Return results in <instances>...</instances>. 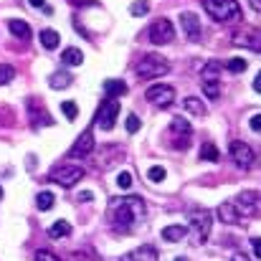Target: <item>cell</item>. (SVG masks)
I'll list each match as a JSON object with an SVG mask.
<instances>
[{"label": "cell", "mask_w": 261, "mask_h": 261, "mask_svg": "<svg viewBox=\"0 0 261 261\" xmlns=\"http://www.w3.org/2000/svg\"><path fill=\"white\" fill-rule=\"evenodd\" d=\"M172 38H175V28H172V23L167 18H160V21H155L150 25V41L155 43V46H165V43H170Z\"/></svg>", "instance_id": "cell-9"}, {"label": "cell", "mask_w": 261, "mask_h": 261, "mask_svg": "<svg viewBox=\"0 0 261 261\" xmlns=\"http://www.w3.org/2000/svg\"><path fill=\"white\" fill-rule=\"evenodd\" d=\"M0 200H3V188H0Z\"/></svg>", "instance_id": "cell-47"}, {"label": "cell", "mask_w": 261, "mask_h": 261, "mask_svg": "<svg viewBox=\"0 0 261 261\" xmlns=\"http://www.w3.org/2000/svg\"><path fill=\"white\" fill-rule=\"evenodd\" d=\"M183 107H185V112L195 114V117H206V114H208V107L203 104V99H198V96H185Z\"/></svg>", "instance_id": "cell-20"}, {"label": "cell", "mask_w": 261, "mask_h": 261, "mask_svg": "<svg viewBox=\"0 0 261 261\" xmlns=\"http://www.w3.org/2000/svg\"><path fill=\"white\" fill-rule=\"evenodd\" d=\"M200 160H208V163H218L221 160V152H218V147H215L213 142H206L200 147Z\"/></svg>", "instance_id": "cell-26"}, {"label": "cell", "mask_w": 261, "mask_h": 261, "mask_svg": "<svg viewBox=\"0 0 261 261\" xmlns=\"http://www.w3.org/2000/svg\"><path fill=\"white\" fill-rule=\"evenodd\" d=\"M188 221H190V226L195 231V243H206V238L211 236V226H213L211 211H206V208H190Z\"/></svg>", "instance_id": "cell-6"}, {"label": "cell", "mask_w": 261, "mask_h": 261, "mask_svg": "<svg viewBox=\"0 0 261 261\" xmlns=\"http://www.w3.org/2000/svg\"><path fill=\"white\" fill-rule=\"evenodd\" d=\"M8 28H10V33L16 36V38H21V41H28V38H31V25H28L25 21L13 18V21H8Z\"/></svg>", "instance_id": "cell-22"}, {"label": "cell", "mask_w": 261, "mask_h": 261, "mask_svg": "<svg viewBox=\"0 0 261 261\" xmlns=\"http://www.w3.org/2000/svg\"><path fill=\"white\" fill-rule=\"evenodd\" d=\"M190 137H193V127H190V122L188 119H183V117H175L170 122V144L175 150H188L190 147Z\"/></svg>", "instance_id": "cell-7"}, {"label": "cell", "mask_w": 261, "mask_h": 261, "mask_svg": "<svg viewBox=\"0 0 261 261\" xmlns=\"http://www.w3.org/2000/svg\"><path fill=\"white\" fill-rule=\"evenodd\" d=\"M249 3H251L254 8H261V0H249Z\"/></svg>", "instance_id": "cell-45"}, {"label": "cell", "mask_w": 261, "mask_h": 261, "mask_svg": "<svg viewBox=\"0 0 261 261\" xmlns=\"http://www.w3.org/2000/svg\"><path fill=\"white\" fill-rule=\"evenodd\" d=\"M215 213H218V218H221L226 226H236V223H241V213H238V208L234 206V203H221Z\"/></svg>", "instance_id": "cell-18"}, {"label": "cell", "mask_w": 261, "mask_h": 261, "mask_svg": "<svg viewBox=\"0 0 261 261\" xmlns=\"http://www.w3.org/2000/svg\"><path fill=\"white\" fill-rule=\"evenodd\" d=\"M122 94H127V84L122 79H107L104 81V96L107 99H117Z\"/></svg>", "instance_id": "cell-19"}, {"label": "cell", "mask_w": 261, "mask_h": 261, "mask_svg": "<svg viewBox=\"0 0 261 261\" xmlns=\"http://www.w3.org/2000/svg\"><path fill=\"white\" fill-rule=\"evenodd\" d=\"M188 236V228L185 226H165L163 228V241H170V243H175V241H183Z\"/></svg>", "instance_id": "cell-23"}, {"label": "cell", "mask_w": 261, "mask_h": 261, "mask_svg": "<svg viewBox=\"0 0 261 261\" xmlns=\"http://www.w3.org/2000/svg\"><path fill=\"white\" fill-rule=\"evenodd\" d=\"M41 46L43 48H48V51H53V48H59V43H61V36L53 31V28H43L41 31Z\"/></svg>", "instance_id": "cell-21"}, {"label": "cell", "mask_w": 261, "mask_h": 261, "mask_svg": "<svg viewBox=\"0 0 261 261\" xmlns=\"http://www.w3.org/2000/svg\"><path fill=\"white\" fill-rule=\"evenodd\" d=\"M25 165H28V170H33V167H36V157L28 155V163H25Z\"/></svg>", "instance_id": "cell-43"}, {"label": "cell", "mask_w": 261, "mask_h": 261, "mask_svg": "<svg viewBox=\"0 0 261 261\" xmlns=\"http://www.w3.org/2000/svg\"><path fill=\"white\" fill-rule=\"evenodd\" d=\"M254 92H259V94H261V71H259L256 79H254Z\"/></svg>", "instance_id": "cell-40"}, {"label": "cell", "mask_w": 261, "mask_h": 261, "mask_svg": "<svg viewBox=\"0 0 261 261\" xmlns=\"http://www.w3.org/2000/svg\"><path fill=\"white\" fill-rule=\"evenodd\" d=\"M175 261H188V259H185V256H178V259H175Z\"/></svg>", "instance_id": "cell-46"}, {"label": "cell", "mask_w": 261, "mask_h": 261, "mask_svg": "<svg viewBox=\"0 0 261 261\" xmlns=\"http://www.w3.org/2000/svg\"><path fill=\"white\" fill-rule=\"evenodd\" d=\"M137 129H140V117H137V114H129V117H127V132L135 135Z\"/></svg>", "instance_id": "cell-36"}, {"label": "cell", "mask_w": 261, "mask_h": 261, "mask_svg": "<svg viewBox=\"0 0 261 261\" xmlns=\"http://www.w3.org/2000/svg\"><path fill=\"white\" fill-rule=\"evenodd\" d=\"M61 112H64V117H66V119H76L79 107L74 104V101H64V104H61Z\"/></svg>", "instance_id": "cell-32"}, {"label": "cell", "mask_w": 261, "mask_h": 261, "mask_svg": "<svg viewBox=\"0 0 261 261\" xmlns=\"http://www.w3.org/2000/svg\"><path fill=\"white\" fill-rule=\"evenodd\" d=\"M92 150H94V135H92V129H84V132L76 137L74 147L69 150V155L71 157H86Z\"/></svg>", "instance_id": "cell-14"}, {"label": "cell", "mask_w": 261, "mask_h": 261, "mask_svg": "<svg viewBox=\"0 0 261 261\" xmlns=\"http://www.w3.org/2000/svg\"><path fill=\"white\" fill-rule=\"evenodd\" d=\"M180 25H183L185 36L190 41H200V21H198L195 13H190V10L183 13V16H180Z\"/></svg>", "instance_id": "cell-16"}, {"label": "cell", "mask_w": 261, "mask_h": 261, "mask_svg": "<svg viewBox=\"0 0 261 261\" xmlns=\"http://www.w3.org/2000/svg\"><path fill=\"white\" fill-rule=\"evenodd\" d=\"M206 13L215 23H238L241 21V5L238 0H203Z\"/></svg>", "instance_id": "cell-2"}, {"label": "cell", "mask_w": 261, "mask_h": 261, "mask_svg": "<svg viewBox=\"0 0 261 261\" xmlns=\"http://www.w3.org/2000/svg\"><path fill=\"white\" fill-rule=\"evenodd\" d=\"M76 200H81V203H92V200H94V193H92V190H84V193H79Z\"/></svg>", "instance_id": "cell-38"}, {"label": "cell", "mask_w": 261, "mask_h": 261, "mask_svg": "<svg viewBox=\"0 0 261 261\" xmlns=\"http://www.w3.org/2000/svg\"><path fill=\"white\" fill-rule=\"evenodd\" d=\"M251 246H254V254H256V259H261V238H251Z\"/></svg>", "instance_id": "cell-39"}, {"label": "cell", "mask_w": 261, "mask_h": 261, "mask_svg": "<svg viewBox=\"0 0 261 261\" xmlns=\"http://www.w3.org/2000/svg\"><path fill=\"white\" fill-rule=\"evenodd\" d=\"M221 71H223L221 61H208L200 71V86H203V94L208 99L221 96Z\"/></svg>", "instance_id": "cell-3"}, {"label": "cell", "mask_w": 261, "mask_h": 261, "mask_svg": "<svg viewBox=\"0 0 261 261\" xmlns=\"http://www.w3.org/2000/svg\"><path fill=\"white\" fill-rule=\"evenodd\" d=\"M28 114H31L33 129H38V124H53V119L43 112V107H38V99H28Z\"/></svg>", "instance_id": "cell-17"}, {"label": "cell", "mask_w": 261, "mask_h": 261, "mask_svg": "<svg viewBox=\"0 0 261 261\" xmlns=\"http://www.w3.org/2000/svg\"><path fill=\"white\" fill-rule=\"evenodd\" d=\"M142 215H144V203L137 195H127L112 203V221H114V228L122 231V234L132 231L137 221H142Z\"/></svg>", "instance_id": "cell-1"}, {"label": "cell", "mask_w": 261, "mask_h": 261, "mask_svg": "<svg viewBox=\"0 0 261 261\" xmlns=\"http://www.w3.org/2000/svg\"><path fill=\"white\" fill-rule=\"evenodd\" d=\"M71 74H66V71H56V74H51L48 79V86L51 89H66V86H71Z\"/></svg>", "instance_id": "cell-25"}, {"label": "cell", "mask_w": 261, "mask_h": 261, "mask_svg": "<svg viewBox=\"0 0 261 261\" xmlns=\"http://www.w3.org/2000/svg\"><path fill=\"white\" fill-rule=\"evenodd\" d=\"M119 117V101L117 99H107V101H101V109L96 114V124L101 129H112L114 122H117Z\"/></svg>", "instance_id": "cell-11"}, {"label": "cell", "mask_w": 261, "mask_h": 261, "mask_svg": "<svg viewBox=\"0 0 261 261\" xmlns=\"http://www.w3.org/2000/svg\"><path fill=\"white\" fill-rule=\"evenodd\" d=\"M119 261H160V254L155 246H140L135 251H127Z\"/></svg>", "instance_id": "cell-15"}, {"label": "cell", "mask_w": 261, "mask_h": 261, "mask_svg": "<svg viewBox=\"0 0 261 261\" xmlns=\"http://www.w3.org/2000/svg\"><path fill=\"white\" fill-rule=\"evenodd\" d=\"M53 193H48V190H43V193H38V198H36V206H38V211H51L53 208Z\"/></svg>", "instance_id": "cell-28"}, {"label": "cell", "mask_w": 261, "mask_h": 261, "mask_svg": "<svg viewBox=\"0 0 261 261\" xmlns=\"http://www.w3.org/2000/svg\"><path fill=\"white\" fill-rule=\"evenodd\" d=\"M117 185L122 188V190H127V188L132 185V172H127V170L119 172V175H117Z\"/></svg>", "instance_id": "cell-34"}, {"label": "cell", "mask_w": 261, "mask_h": 261, "mask_svg": "<svg viewBox=\"0 0 261 261\" xmlns=\"http://www.w3.org/2000/svg\"><path fill=\"white\" fill-rule=\"evenodd\" d=\"M13 79H16V69L8 66V64H0V86L10 84Z\"/></svg>", "instance_id": "cell-30"}, {"label": "cell", "mask_w": 261, "mask_h": 261, "mask_svg": "<svg viewBox=\"0 0 261 261\" xmlns=\"http://www.w3.org/2000/svg\"><path fill=\"white\" fill-rule=\"evenodd\" d=\"M249 127L254 129V132H261V114H254L251 122H249Z\"/></svg>", "instance_id": "cell-37"}, {"label": "cell", "mask_w": 261, "mask_h": 261, "mask_svg": "<svg viewBox=\"0 0 261 261\" xmlns=\"http://www.w3.org/2000/svg\"><path fill=\"white\" fill-rule=\"evenodd\" d=\"M234 46H243L251 51H261V31H254V28H243V31L234 33Z\"/></svg>", "instance_id": "cell-12"}, {"label": "cell", "mask_w": 261, "mask_h": 261, "mask_svg": "<svg viewBox=\"0 0 261 261\" xmlns=\"http://www.w3.org/2000/svg\"><path fill=\"white\" fill-rule=\"evenodd\" d=\"M231 261H249V256H246V254H234V259H231Z\"/></svg>", "instance_id": "cell-44"}, {"label": "cell", "mask_w": 261, "mask_h": 261, "mask_svg": "<svg viewBox=\"0 0 261 261\" xmlns=\"http://www.w3.org/2000/svg\"><path fill=\"white\" fill-rule=\"evenodd\" d=\"M36 261H61V259L56 256L53 251H48V249H41V251L36 254Z\"/></svg>", "instance_id": "cell-35"}, {"label": "cell", "mask_w": 261, "mask_h": 261, "mask_svg": "<svg viewBox=\"0 0 261 261\" xmlns=\"http://www.w3.org/2000/svg\"><path fill=\"white\" fill-rule=\"evenodd\" d=\"M69 234H71L69 221H56V223L48 228V236H51V238H66Z\"/></svg>", "instance_id": "cell-27"}, {"label": "cell", "mask_w": 261, "mask_h": 261, "mask_svg": "<svg viewBox=\"0 0 261 261\" xmlns=\"http://www.w3.org/2000/svg\"><path fill=\"white\" fill-rule=\"evenodd\" d=\"M33 8H46V0H28Z\"/></svg>", "instance_id": "cell-41"}, {"label": "cell", "mask_w": 261, "mask_h": 261, "mask_svg": "<svg viewBox=\"0 0 261 261\" xmlns=\"http://www.w3.org/2000/svg\"><path fill=\"white\" fill-rule=\"evenodd\" d=\"M167 71H170V64L157 53L142 56V61L137 64V76L140 79H157V76H165Z\"/></svg>", "instance_id": "cell-4"}, {"label": "cell", "mask_w": 261, "mask_h": 261, "mask_svg": "<svg viewBox=\"0 0 261 261\" xmlns=\"http://www.w3.org/2000/svg\"><path fill=\"white\" fill-rule=\"evenodd\" d=\"M228 150H231V157H234V163H236L238 167H243V170H249V167L254 165V160H256L254 150H251L246 142H241V140H234Z\"/></svg>", "instance_id": "cell-10"}, {"label": "cell", "mask_w": 261, "mask_h": 261, "mask_svg": "<svg viewBox=\"0 0 261 261\" xmlns=\"http://www.w3.org/2000/svg\"><path fill=\"white\" fill-rule=\"evenodd\" d=\"M144 99H147L150 104H155V107H170L172 101H175V89L167 86V84H155V86H150V89L144 92Z\"/></svg>", "instance_id": "cell-8"}, {"label": "cell", "mask_w": 261, "mask_h": 261, "mask_svg": "<svg viewBox=\"0 0 261 261\" xmlns=\"http://www.w3.org/2000/svg\"><path fill=\"white\" fill-rule=\"evenodd\" d=\"M259 200H261V193H259V190H243V193H238V198L234 200V206L238 208L241 215H254Z\"/></svg>", "instance_id": "cell-13"}, {"label": "cell", "mask_w": 261, "mask_h": 261, "mask_svg": "<svg viewBox=\"0 0 261 261\" xmlns=\"http://www.w3.org/2000/svg\"><path fill=\"white\" fill-rule=\"evenodd\" d=\"M84 175H86V170H84V167L71 165V163H64V165H56V167L51 170L48 180L56 183V185H61V188H71V185H76Z\"/></svg>", "instance_id": "cell-5"}, {"label": "cell", "mask_w": 261, "mask_h": 261, "mask_svg": "<svg viewBox=\"0 0 261 261\" xmlns=\"http://www.w3.org/2000/svg\"><path fill=\"white\" fill-rule=\"evenodd\" d=\"M129 13H132L135 18L147 16V13H150V3H147V0H135V3L129 5Z\"/></svg>", "instance_id": "cell-29"}, {"label": "cell", "mask_w": 261, "mask_h": 261, "mask_svg": "<svg viewBox=\"0 0 261 261\" xmlns=\"http://www.w3.org/2000/svg\"><path fill=\"white\" fill-rule=\"evenodd\" d=\"M74 5H94V0H71Z\"/></svg>", "instance_id": "cell-42"}, {"label": "cell", "mask_w": 261, "mask_h": 261, "mask_svg": "<svg viewBox=\"0 0 261 261\" xmlns=\"http://www.w3.org/2000/svg\"><path fill=\"white\" fill-rule=\"evenodd\" d=\"M246 66H249V64H246L243 59H231L226 64V69L231 71V74H241V71H246Z\"/></svg>", "instance_id": "cell-33"}, {"label": "cell", "mask_w": 261, "mask_h": 261, "mask_svg": "<svg viewBox=\"0 0 261 261\" xmlns=\"http://www.w3.org/2000/svg\"><path fill=\"white\" fill-rule=\"evenodd\" d=\"M147 178H150L152 183H163V180H165V167H160V165H152V167L147 170Z\"/></svg>", "instance_id": "cell-31"}, {"label": "cell", "mask_w": 261, "mask_h": 261, "mask_svg": "<svg viewBox=\"0 0 261 261\" xmlns=\"http://www.w3.org/2000/svg\"><path fill=\"white\" fill-rule=\"evenodd\" d=\"M61 64H66V66H81L84 64V53L79 51V48H66L64 53H61Z\"/></svg>", "instance_id": "cell-24"}]
</instances>
